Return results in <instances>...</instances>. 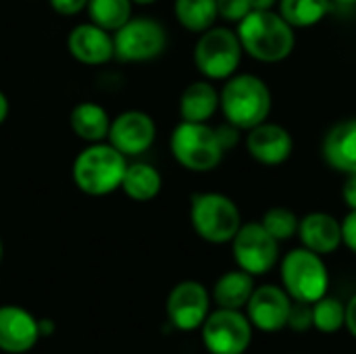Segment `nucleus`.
<instances>
[{"mask_svg":"<svg viewBox=\"0 0 356 354\" xmlns=\"http://www.w3.org/2000/svg\"><path fill=\"white\" fill-rule=\"evenodd\" d=\"M217 6H219V17L229 23H240L252 10L250 0H217Z\"/></svg>","mask_w":356,"mask_h":354,"instance_id":"obj_28","label":"nucleus"},{"mask_svg":"<svg viewBox=\"0 0 356 354\" xmlns=\"http://www.w3.org/2000/svg\"><path fill=\"white\" fill-rule=\"evenodd\" d=\"M288 328L296 330V332H307L313 328V305L309 303H296L292 305V311H290V321H288Z\"/></svg>","mask_w":356,"mask_h":354,"instance_id":"obj_29","label":"nucleus"},{"mask_svg":"<svg viewBox=\"0 0 356 354\" xmlns=\"http://www.w3.org/2000/svg\"><path fill=\"white\" fill-rule=\"evenodd\" d=\"M163 177L156 167L148 163H131L125 169L121 190L136 202H148L161 194Z\"/></svg>","mask_w":356,"mask_h":354,"instance_id":"obj_22","label":"nucleus"},{"mask_svg":"<svg viewBox=\"0 0 356 354\" xmlns=\"http://www.w3.org/2000/svg\"><path fill=\"white\" fill-rule=\"evenodd\" d=\"M344 328L350 332V336L356 338V294L348 300V305H346V325Z\"/></svg>","mask_w":356,"mask_h":354,"instance_id":"obj_34","label":"nucleus"},{"mask_svg":"<svg viewBox=\"0 0 356 354\" xmlns=\"http://www.w3.org/2000/svg\"><path fill=\"white\" fill-rule=\"evenodd\" d=\"M261 223L277 242H286V240L298 236L300 219L296 217L294 211H290L286 207H273L263 215Z\"/></svg>","mask_w":356,"mask_h":354,"instance_id":"obj_27","label":"nucleus"},{"mask_svg":"<svg viewBox=\"0 0 356 354\" xmlns=\"http://www.w3.org/2000/svg\"><path fill=\"white\" fill-rule=\"evenodd\" d=\"M50 6L58 15H77L88 8V0H50Z\"/></svg>","mask_w":356,"mask_h":354,"instance_id":"obj_32","label":"nucleus"},{"mask_svg":"<svg viewBox=\"0 0 356 354\" xmlns=\"http://www.w3.org/2000/svg\"><path fill=\"white\" fill-rule=\"evenodd\" d=\"M71 129L79 140L96 144V142H102L108 138L111 117L100 104L79 102L71 111Z\"/></svg>","mask_w":356,"mask_h":354,"instance_id":"obj_21","label":"nucleus"},{"mask_svg":"<svg viewBox=\"0 0 356 354\" xmlns=\"http://www.w3.org/2000/svg\"><path fill=\"white\" fill-rule=\"evenodd\" d=\"M219 90L211 79L192 81L179 98V117L181 121L207 123L219 108Z\"/></svg>","mask_w":356,"mask_h":354,"instance_id":"obj_19","label":"nucleus"},{"mask_svg":"<svg viewBox=\"0 0 356 354\" xmlns=\"http://www.w3.org/2000/svg\"><path fill=\"white\" fill-rule=\"evenodd\" d=\"M280 0H250L252 4V10H271L277 6Z\"/></svg>","mask_w":356,"mask_h":354,"instance_id":"obj_35","label":"nucleus"},{"mask_svg":"<svg viewBox=\"0 0 356 354\" xmlns=\"http://www.w3.org/2000/svg\"><path fill=\"white\" fill-rule=\"evenodd\" d=\"M127 165V156L111 142H96L77 154L73 163V182L90 196H106L121 188Z\"/></svg>","mask_w":356,"mask_h":354,"instance_id":"obj_3","label":"nucleus"},{"mask_svg":"<svg viewBox=\"0 0 356 354\" xmlns=\"http://www.w3.org/2000/svg\"><path fill=\"white\" fill-rule=\"evenodd\" d=\"M342 244L356 255V211H348L342 219Z\"/></svg>","mask_w":356,"mask_h":354,"instance_id":"obj_30","label":"nucleus"},{"mask_svg":"<svg viewBox=\"0 0 356 354\" xmlns=\"http://www.w3.org/2000/svg\"><path fill=\"white\" fill-rule=\"evenodd\" d=\"M156 140V123L144 111H125L111 121L108 142L125 156L144 154Z\"/></svg>","mask_w":356,"mask_h":354,"instance_id":"obj_13","label":"nucleus"},{"mask_svg":"<svg viewBox=\"0 0 356 354\" xmlns=\"http://www.w3.org/2000/svg\"><path fill=\"white\" fill-rule=\"evenodd\" d=\"M69 52L83 65H104L115 56V38L96 23L77 25L67 40Z\"/></svg>","mask_w":356,"mask_h":354,"instance_id":"obj_16","label":"nucleus"},{"mask_svg":"<svg viewBox=\"0 0 356 354\" xmlns=\"http://www.w3.org/2000/svg\"><path fill=\"white\" fill-rule=\"evenodd\" d=\"M190 223L209 244H227L242 227L238 204L221 192H196L190 200Z\"/></svg>","mask_w":356,"mask_h":354,"instance_id":"obj_5","label":"nucleus"},{"mask_svg":"<svg viewBox=\"0 0 356 354\" xmlns=\"http://www.w3.org/2000/svg\"><path fill=\"white\" fill-rule=\"evenodd\" d=\"M244 56L240 38L229 27L213 25L202 31L194 46V63L204 79L225 81L238 73Z\"/></svg>","mask_w":356,"mask_h":354,"instance_id":"obj_7","label":"nucleus"},{"mask_svg":"<svg viewBox=\"0 0 356 354\" xmlns=\"http://www.w3.org/2000/svg\"><path fill=\"white\" fill-rule=\"evenodd\" d=\"M0 261H2V242H0Z\"/></svg>","mask_w":356,"mask_h":354,"instance_id":"obj_39","label":"nucleus"},{"mask_svg":"<svg viewBox=\"0 0 356 354\" xmlns=\"http://www.w3.org/2000/svg\"><path fill=\"white\" fill-rule=\"evenodd\" d=\"M282 288L296 303L315 305L319 298L327 296L330 271L321 255L300 246L290 250L282 259Z\"/></svg>","mask_w":356,"mask_h":354,"instance_id":"obj_6","label":"nucleus"},{"mask_svg":"<svg viewBox=\"0 0 356 354\" xmlns=\"http://www.w3.org/2000/svg\"><path fill=\"white\" fill-rule=\"evenodd\" d=\"M134 4H140V6H146V4H152V2H156V0H131Z\"/></svg>","mask_w":356,"mask_h":354,"instance_id":"obj_37","label":"nucleus"},{"mask_svg":"<svg viewBox=\"0 0 356 354\" xmlns=\"http://www.w3.org/2000/svg\"><path fill=\"white\" fill-rule=\"evenodd\" d=\"M332 0H280L277 10L294 29H305L321 23L332 10Z\"/></svg>","mask_w":356,"mask_h":354,"instance_id":"obj_24","label":"nucleus"},{"mask_svg":"<svg viewBox=\"0 0 356 354\" xmlns=\"http://www.w3.org/2000/svg\"><path fill=\"white\" fill-rule=\"evenodd\" d=\"M173 159L188 171L209 173L217 169L225 156V148L219 140L217 127L209 123L179 121L169 140Z\"/></svg>","mask_w":356,"mask_h":354,"instance_id":"obj_4","label":"nucleus"},{"mask_svg":"<svg viewBox=\"0 0 356 354\" xmlns=\"http://www.w3.org/2000/svg\"><path fill=\"white\" fill-rule=\"evenodd\" d=\"M219 108L227 123L242 131L267 121L273 108L269 86L254 73H236L219 90Z\"/></svg>","mask_w":356,"mask_h":354,"instance_id":"obj_2","label":"nucleus"},{"mask_svg":"<svg viewBox=\"0 0 356 354\" xmlns=\"http://www.w3.org/2000/svg\"><path fill=\"white\" fill-rule=\"evenodd\" d=\"M229 244L238 269L254 277L269 273L280 261V242L263 227L261 221L242 223Z\"/></svg>","mask_w":356,"mask_h":354,"instance_id":"obj_10","label":"nucleus"},{"mask_svg":"<svg viewBox=\"0 0 356 354\" xmlns=\"http://www.w3.org/2000/svg\"><path fill=\"white\" fill-rule=\"evenodd\" d=\"M6 117H8V100H6V96L0 92V125L4 123Z\"/></svg>","mask_w":356,"mask_h":354,"instance_id":"obj_36","label":"nucleus"},{"mask_svg":"<svg viewBox=\"0 0 356 354\" xmlns=\"http://www.w3.org/2000/svg\"><path fill=\"white\" fill-rule=\"evenodd\" d=\"M342 198L350 211H356V173L346 175L344 188H342Z\"/></svg>","mask_w":356,"mask_h":354,"instance_id":"obj_33","label":"nucleus"},{"mask_svg":"<svg viewBox=\"0 0 356 354\" xmlns=\"http://www.w3.org/2000/svg\"><path fill=\"white\" fill-rule=\"evenodd\" d=\"M173 10L179 25L194 33L211 29L219 19L217 0H175Z\"/></svg>","mask_w":356,"mask_h":354,"instance_id":"obj_23","label":"nucleus"},{"mask_svg":"<svg viewBox=\"0 0 356 354\" xmlns=\"http://www.w3.org/2000/svg\"><path fill=\"white\" fill-rule=\"evenodd\" d=\"M240 131H242V129H238L236 125H232V123H227V121H225L223 125L217 127L219 140H221V144H223L225 150H232V148L238 146V142H240Z\"/></svg>","mask_w":356,"mask_h":354,"instance_id":"obj_31","label":"nucleus"},{"mask_svg":"<svg viewBox=\"0 0 356 354\" xmlns=\"http://www.w3.org/2000/svg\"><path fill=\"white\" fill-rule=\"evenodd\" d=\"M298 238L305 248L325 257L342 246V221L323 211H313L300 217Z\"/></svg>","mask_w":356,"mask_h":354,"instance_id":"obj_17","label":"nucleus"},{"mask_svg":"<svg viewBox=\"0 0 356 354\" xmlns=\"http://www.w3.org/2000/svg\"><path fill=\"white\" fill-rule=\"evenodd\" d=\"M346 325V305L323 296L313 305V328L321 334H336Z\"/></svg>","mask_w":356,"mask_h":354,"instance_id":"obj_26","label":"nucleus"},{"mask_svg":"<svg viewBox=\"0 0 356 354\" xmlns=\"http://www.w3.org/2000/svg\"><path fill=\"white\" fill-rule=\"evenodd\" d=\"M131 0H88L92 23L106 31H117L131 19Z\"/></svg>","mask_w":356,"mask_h":354,"instance_id":"obj_25","label":"nucleus"},{"mask_svg":"<svg viewBox=\"0 0 356 354\" xmlns=\"http://www.w3.org/2000/svg\"><path fill=\"white\" fill-rule=\"evenodd\" d=\"M202 342L211 354H244L252 342V323L248 315L234 309L211 311L204 319Z\"/></svg>","mask_w":356,"mask_h":354,"instance_id":"obj_9","label":"nucleus"},{"mask_svg":"<svg viewBox=\"0 0 356 354\" xmlns=\"http://www.w3.org/2000/svg\"><path fill=\"white\" fill-rule=\"evenodd\" d=\"M167 317L179 332L200 330L211 313V296L200 282H179L167 296Z\"/></svg>","mask_w":356,"mask_h":354,"instance_id":"obj_11","label":"nucleus"},{"mask_svg":"<svg viewBox=\"0 0 356 354\" xmlns=\"http://www.w3.org/2000/svg\"><path fill=\"white\" fill-rule=\"evenodd\" d=\"M254 275L242 271V269H234L223 273L213 288V298L217 303V307L221 309H234L240 311L248 305L252 292H254Z\"/></svg>","mask_w":356,"mask_h":354,"instance_id":"obj_20","label":"nucleus"},{"mask_svg":"<svg viewBox=\"0 0 356 354\" xmlns=\"http://www.w3.org/2000/svg\"><path fill=\"white\" fill-rule=\"evenodd\" d=\"M115 56L125 63H146L167 48L165 27L150 17H131L115 31Z\"/></svg>","mask_w":356,"mask_h":354,"instance_id":"obj_8","label":"nucleus"},{"mask_svg":"<svg viewBox=\"0 0 356 354\" xmlns=\"http://www.w3.org/2000/svg\"><path fill=\"white\" fill-rule=\"evenodd\" d=\"M294 300L290 294L273 284H265L254 288L248 305H246V315L252 323V328L265 332V334H275L288 328L290 321V311H292Z\"/></svg>","mask_w":356,"mask_h":354,"instance_id":"obj_12","label":"nucleus"},{"mask_svg":"<svg viewBox=\"0 0 356 354\" xmlns=\"http://www.w3.org/2000/svg\"><path fill=\"white\" fill-rule=\"evenodd\" d=\"M40 319L17 305L0 307V351L6 354L29 353L40 340Z\"/></svg>","mask_w":356,"mask_h":354,"instance_id":"obj_15","label":"nucleus"},{"mask_svg":"<svg viewBox=\"0 0 356 354\" xmlns=\"http://www.w3.org/2000/svg\"><path fill=\"white\" fill-rule=\"evenodd\" d=\"M244 144H246L250 159L267 167L284 165L292 156V150H294L292 134L284 125L271 123V121H263L257 127L248 129Z\"/></svg>","mask_w":356,"mask_h":354,"instance_id":"obj_14","label":"nucleus"},{"mask_svg":"<svg viewBox=\"0 0 356 354\" xmlns=\"http://www.w3.org/2000/svg\"><path fill=\"white\" fill-rule=\"evenodd\" d=\"M240 44L248 56L261 63H282L296 46L294 27L280 10H250L236 27Z\"/></svg>","mask_w":356,"mask_h":354,"instance_id":"obj_1","label":"nucleus"},{"mask_svg":"<svg viewBox=\"0 0 356 354\" xmlns=\"http://www.w3.org/2000/svg\"><path fill=\"white\" fill-rule=\"evenodd\" d=\"M321 154L332 169L344 175L356 173V119H344L325 134Z\"/></svg>","mask_w":356,"mask_h":354,"instance_id":"obj_18","label":"nucleus"},{"mask_svg":"<svg viewBox=\"0 0 356 354\" xmlns=\"http://www.w3.org/2000/svg\"><path fill=\"white\" fill-rule=\"evenodd\" d=\"M332 2H338V4H356V0H332Z\"/></svg>","mask_w":356,"mask_h":354,"instance_id":"obj_38","label":"nucleus"}]
</instances>
